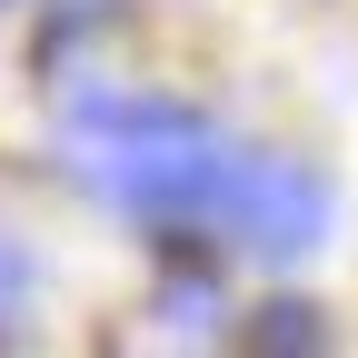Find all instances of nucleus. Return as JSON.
Wrapping results in <instances>:
<instances>
[{"label": "nucleus", "instance_id": "1", "mask_svg": "<svg viewBox=\"0 0 358 358\" xmlns=\"http://www.w3.org/2000/svg\"><path fill=\"white\" fill-rule=\"evenodd\" d=\"M70 159L100 179L110 199L150 219H189L219 199L239 150H219V129L179 100H129V90H80L70 100Z\"/></svg>", "mask_w": 358, "mask_h": 358}, {"label": "nucleus", "instance_id": "5", "mask_svg": "<svg viewBox=\"0 0 358 358\" xmlns=\"http://www.w3.org/2000/svg\"><path fill=\"white\" fill-rule=\"evenodd\" d=\"M70 10H110V0H70Z\"/></svg>", "mask_w": 358, "mask_h": 358}, {"label": "nucleus", "instance_id": "3", "mask_svg": "<svg viewBox=\"0 0 358 358\" xmlns=\"http://www.w3.org/2000/svg\"><path fill=\"white\" fill-rule=\"evenodd\" d=\"M239 358H329V319L308 299H268V308H249Z\"/></svg>", "mask_w": 358, "mask_h": 358}, {"label": "nucleus", "instance_id": "2", "mask_svg": "<svg viewBox=\"0 0 358 358\" xmlns=\"http://www.w3.org/2000/svg\"><path fill=\"white\" fill-rule=\"evenodd\" d=\"M209 209H219V229L249 259H299V249L329 239V189H319V169H299L289 150H239Z\"/></svg>", "mask_w": 358, "mask_h": 358}, {"label": "nucleus", "instance_id": "4", "mask_svg": "<svg viewBox=\"0 0 358 358\" xmlns=\"http://www.w3.org/2000/svg\"><path fill=\"white\" fill-rule=\"evenodd\" d=\"M20 319H30V249L0 239V338H10Z\"/></svg>", "mask_w": 358, "mask_h": 358}]
</instances>
